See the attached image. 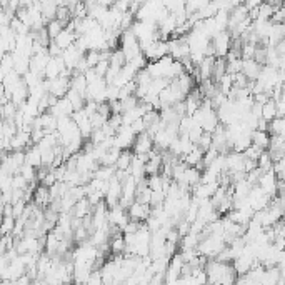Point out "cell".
Masks as SVG:
<instances>
[{
  "label": "cell",
  "mask_w": 285,
  "mask_h": 285,
  "mask_svg": "<svg viewBox=\"0 0 285 285\" xmlns=\"http://www.w3.org/2000/svg\"><path fill=\"white\" fill-rule=\"evenodd\" d=\"M127 212H128V217H130V220H133V222L145 224L150 219V215H152V207L145 205V203H140V202H133Z\"/></svg>",
  "instance_id": "1"
},
{
  "label": "cell",
  "mask_w": 285,
  "mask_h": 285,
  "mask_svg": "<svg viewBox=\"0 0 285 285\" xmlns=\"http://www.w3.org/2000/svg\"><path fill=\"white\" fill-rule=\"evenodd\" d=\"M147 182H149V189H150V190H154V192L164 190V177H162V174H160V175L147 177Z\"/></svg>",
  "instance_id": "9"
},
{
  "label": "cell",
  "mask_w": 285,
  "mask_h": 285,
  "mask_svg": "<svg viewBox=\"0 0 285 285\" xmlns=\"http://www.w3.org/2000/svg\"><path fill=\"white\" fill-rule=\"evenodd\" d=\"M25 164L34 167V169L44 167V164H42V152L37 145H32V147L25 152Z\"/></svg>",
  "instance_id": "4"
},
{
  "label": "cell",
  "mask_w": 285,
  "mask_h": 285,
  "mask_svg": "<svg viewBox=\"0 0 285 285\" xmlns=\"http://www.w3.org/2000/svg\"><path fill=\"white\" fill-rule=\"evenodd\" d=\"M85 60L89 63V68H95L102 62V53L99 50H89L85 53Z\"/></svg>",
  "instance_id": "10"
},
{
  "label": "cell",
  "mask_w": 285,
  "mask_h": 285,
  "mask_svg": "<svg viewBox=\"0 0 285 285\" xmlns=\"http://www.w3.org/2000/svg\"><path fill=\"white\" fill-rule=\"evenodd\" d=\"M77 39H79V37H77V34H75V32L65 29V30H63L62 34L55 39V44L60 47L63 52H65V50H68V48H70L72 45H75Z\"/></svg>",
  "instance_id": "3"
},
{
  "label": "cell",
  "mask_w": 285,
  "mask_h": 285,
  "mask_svg": "<svg viewBox=\"0 0 285 285\" xmlns=\"http://www.w3.org/2000/svg\"><path fill=\"white\" fill-rule=\"evenodd\" d=\"M132 149H133V154L135 155H150V152L155 149V142L147 132H144L140 135H137L135 144H133Z\"/></svg>",
  "instance_id": "2"
},
{
  "label": "cell",
  "mask_w": 285,
  "mask_h": 285,
  "mask_svg": "<svg viewBox=\"0 0 285 285\" xmlns=\"http://www.w3.org/2000/svg\"><path fill=\"white\" fill-rule=\"evenodd\" d=\"M275 104H277L278 117H280V119H283V117H285V94H282V97H280V100H277V102H275Z\"/></svg>",
  "instance_id": "12"
},
{
  "label": "cell",
  "mask_w": 285,
  "mask_h": 285,
  "mask_svg": "<svg viewBox=\"0 0 285 285\" xmlns=\"http://www.w3.org/2000/svg\"><path fill=\"white\" fill-rule=\"evenodd\" d=\"M262 119L267 120L268 123L278 119V110H277V104L273 100H268L265 105L262 107Z\"/></svg>",
  "instance_id": "6"
},
{
  "label": "cell",
  "mask_w": 285,
  "mask_h": 285,
  "mask_svg": "<svg viewBox=\"0 0 285 285\" xmlns=\"http://www.w3.org/2000/svg\"><path fill=\"white\" fill-rule=\"evenodd\" d=\"M63 30H65V25H63L62 22H58V20H53V22H50L47 25V32H48V35H50L52 40H55Z\"/></svg>",
  "instance_id": "8"
},
{
  "label": "cell",
  "mask_w": 285,
  "mask_h": 285,
  "mask_svg": "<svg viewBox=\"0 0 285 285\" xmlns=\"http://www.w3.org/2000/svg\"><path fill=\"white\" fill-rule=\"evenodd\" d=\"M275 50H277V53H278L280 57H285V39L278 42L277 47H275Z\"/></svg>",
  "instance_id": "13"
},
{
  "label": "cell",
  "mask_w": 285,
  "mask_h": 285,
  "mask_svg": "<svg viewBox=\"0 0 285 285\" xmlns=\"http://www.w3.org/2000/svg\"><path fill=\"white\" fill-rule=\"evenodd\" d=\"M133 154L132 150H123L122 155H120V159H119V162H117V170H123V172H128L130 170V167H132V162H133Z\"/></svg>",
  "instance_id": "7"
},
{
  "label": "cell",
  "mask_w": 285,
  "mask_h": 285,
  "mask_svg": "<svg viewBox=\"0 0 285 285\" xmlns=\"http://www.w3.org/2000/svg\"><path fill=\"white\" fill-rule=\"evenodd\" d=\"M263 152H265V150H262V149H259L257 147V145H254L252 144L249 149L245 150L244 152V155H245V159H249V160H255V162H259V159L263 155Z\"/></svg>",
  "instance_id": "11"
},
{
  "label": "cell",
  "mask_w": 285,
  "mask_h": 285,
  "mask_svg": "<svg viewBox=\"0 0 285 285\" xmlns=\"http://www.w3.org/2000/svg\"><path fill=\"white\" fill-rule=\"evenodd\" d=\"M270 142H272L270 132H260V130L252 132V144L257 145L259 149L265 150V152H267V150L270 149Z\"/></svg>",
  "instance_id": "5"
}]
</instances>
